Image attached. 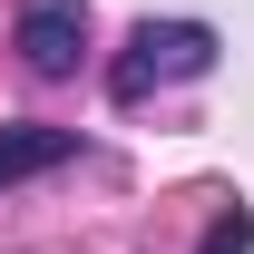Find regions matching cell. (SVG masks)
Wrapping results in <instances>:
<instances>
[{
    "label": "cell",
    "instance_id": "1",
    "mask_svg": "<svg viewBox=\"0 0 254 254\" xmlns=\"http://www.w3.org/2000/svg\"><path fill=\"white\" fill-rule=\"evenodd\" d=\"M205 68H215V30L205 20H137L127 49H118V68H108V98L137 108V98L176 88V78H205Z\"/></svg>",
    "mask_w": 254,
    "mask_h": 254
},
{
    "label": "cell",
    "instance_id": "2",
    "mask_svg": "<svg viewBox=\"0 0 254 254\" xmlns=\"http://www.w3.org/2000/svg\"><path fill=\"white\" fill-rule=\"evenodd\" d=\"M88 39V0H20V59L30 78H68Z\"/></svg>",
    "mask_w": 254,
    "mask_h": 254
},
{
    "label": "cell",
    "instance_id": "3",
    "mask_svg": "<svg viewBox=\"0 0 254 254\" xmlns=\"http://www.w3.org/2000/svg\"><path fill=\"white\" fill-rule=\"evenodd\" d=\"M78 157V127H0V186L20 176H49V166Z\"/></svg>",
    "mask_w": 254,
    "mask_h": 254
},
{
    "label": "cell",
    "instance_id": "4",
    "mask_svg": "<svg viewBox=\"0 0 254 254\" xmlns=\"http://www.w3.org/2000/svg\"><path fill=\"white\" fill-rule=\"evenodd\" d=\"M195 254H254V215H245V205H235V215H215Z\"/></svg>",
    "mask_w": 254,
    "mask_h": 254
}]
</instances>
